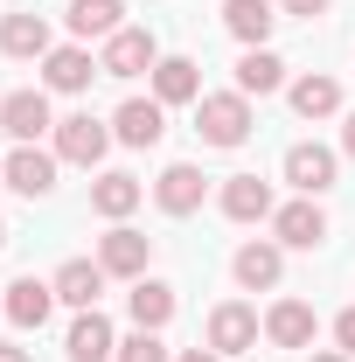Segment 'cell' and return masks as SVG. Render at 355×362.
I'll return each mask as SVG.
<instances>
[{
  "mask_svg": "<svg viewBox=\"0 0 355 362\" xmlns=\"http://www.w3.org/2000/svg\"><path fill=\"white\" fill-rule=\"evenodd\" d=\"M334 341H342V356H355V307L334 314Z\"/></svg>",
  "mask_w": 355,
  "mask_h": 362,
  "instance_id": "83f0119b",
  "label": "cell"
},
{
  "mask_svg": "<svg viewBox=\"0 0 355 362\" xmlns=\"http://www.w3.org/2000/svg\"><path fill=\"white\" fill-rule=\"evenodd\" d=\"M272 237H279L286 251H313V244H327V209H320V195L279 202V209H272Z\"/></svg>",
  "mask_w": 355,
  "mask_h": 362,
  "instance_id": "277c9868",
  "label": "cell"
},
{
  "mask_svg": "<svg viewBox=\"0 0 355 362\" xmlns=\"http://www.w3.org/2000/svg\"><path fill=\"white\" fill-rule=\"evenodd\" d=\"M112 139H119V146H139V153L161 146V139H168V105H161V98H126V105L112 112Z\"/></svg>",
  "mask_w": 355,
  "mask_h": 362,
  "instance_id": "9c48e42d",
  "label": "cell"
},
{
  "mask_svg": "<svg viewBox=\"0 0 355 362\" xmlns=\"http://www.w3.org/2000/svg\"><path fill=\"white\" fill-rule=\"evenodd\" d=\"M91 77H105V63H98L84 42H63V49H49V56H42V90L77 98V90H91Z\"/></svg>",
  "mask_w": 355,
  "mask_h": 362,
  "instance_id": "30bf717a",
  "label": "cell"
},
{
  "mask_svg": "<svg viewBox=\"0 0 355 362\" xmlns=\"http://www.w3.org/2000/svg\"><path fill=\"white\" fill-rule=\"evenodd\" d=\"M342 175V153L334 146H320V139H293L286 146V181L300 188V195H327Z\"/></svg>",
  "mask_w": 355,
  "mask_h": 362,
  "instance_id": "3957f363",
  "label": "cell"
},
{
  "mask_svg": "<svg viewBox=\"0 0 355 362\" xmlns=\"http://www.w3.org/2000/svg\"><path fill=\"white\" fill-rule=\"evenodd\" d=\"M105 279H112V272L98 265V258H63L49 286H56V300H63V307H77V314H84V307H98V293H105Z\"/></svg>",
  "mask_w": 355,
  "mask_h": 362,
  "instance_id": "2e32d148",
  "label": "cell"
},
{
  "mask_svg": "<svg viewBox=\"0 0 355 362\" xmlns=\"http://www.w3.org/2000/svg\"><path fill=\"white\" fill-rule=\"evenodd\" d=\"M230 279H237L244 293H272V286L286 279V244H279V237H251V244H237Z\"/></svg>",
  "mask_w": 355,
  "mask_h": 362,
  "instance_id": "8992f818",
  "label": "cell"
},
{
  "mask_svg": "<svg viewBox=\"0 0 355 362\" xmlns=\"http://www.w3.org/2000/svg\"><path fill=\"white\" fill-rule=\"evenodd\" d=\"M202 195H209V181H202L195 160H175V168H161V181H153V202H161L168 216H195Z\"/></svg>",
  "mask_w": 355,
  "mask_h": 362,
  "instance_id": "4fadbf2b",
  "label": "cell"
},
{
  "mask_svg": "<svg viewBox=\"0 0 355 362\" xmlns=\"http://www.w3.org/2000/svg\"><path fill=\"white\" fill-rule=\"evenodd\" d=\"M0 133L14 139V146H35L42 133H56L49 90H7V98H0Z\"/></svg>",
  "mask_w": 355,
  "mask_h": 362,
  "instance_id": "52a82bcc",
  "label": "cell"
},
{
  "mask_svg": "<svg viewBox=\"0 0 355 362\" xmlns=\"http://www.w3.org/2000/svg\"><path fill=\"white\" fill-rule=\"evenodd\" d=\"M272 0H223V28L237 35L244 49H265V35H272Z\"/></svg>",
  "mask_w": 355,
  "mask_h": 362,
  "instance_id": "cb8c5ba5",
  "label": "cell"
},
{
  "mask_svg": "<svg viewBox=\"0 0 355 362\" xmlns=\"http://www.w3.org/2000/svg\"><path fill=\"white\" fill-rule=\"evenodd\" d=\"M139 202H146V188H139L126 168H112V175H98V181H91V209H98L105 223H126Z\"/></svg>",
  "mask_w": 355,
  "mask_h": 362,
  "instance_id": "ffe728a7",
  "label": "cell"
},
{
  "mask_svg": "<svg viewBox=\"0 0 355 362\" xmlns=\"http://www.w3.org/2000/svg\"><path fill=\"white\" fill-rule=\"evenodd\" d=\"M175 307H181V300H175V286H168V279H133V293H126L133 327H153V334L175 320Z\"/></svg>",
  "mask_w": 355,
  "mask_h": 362,
  "instance_id": "7402d4cb",
  "label": "cell"
},
{
  "mask_svg": "<svg viewBox=\"0 0 355 362\" xmlns=\"http://www.w3.org/2000/svg\"><path fill=\"white\" fill-rule=\"evenodd\" d=\"M49 307H56V286H49V279H35V272H21V279L0 293V314L14 320V327H42Z\"/></svg>",
  "mask_w": 355,
  "mask_h": 362,
  "instance_id": "9a60e30c",
  "label": "cell"
},
{
  "mask_svg": "<svg viewBox=\"0 0 355 362\" xmlns=\"http://www.w3.org/2000/svg\"><path fill=\"white\" fill-rule=\"evenodd\" d=\"M258 334H265V320H258V307H244V300H223L216 314H209V349H216V356L258 349Z\"/></svg>",
  "mask_w": 355,
  "mask_h": 362,
  "instance_id": "8fae6325",
  "label": "cell"
},
{
  "mask_svg": "<svg viewBox=\"0 0 355 362\" xmlns=\"http://www.w3.org/2000/svg\"><path fill=\"white\" fill-rule=\"evenodd\" d=\"M0 244H7V216H0Z\"/></svg>",
  "mask_w": 355,
  "mask_h": 362,
  "instance_id": "836d02e7",
  "label": "cell"
},
{
  "mask_svg": "<svg viewBox=\"0 0 355 362\" xmlns=\"http://www.w3.org/2000/svg\"><path fill=\"white\" fill-rule=\"evenodd\" d=\"M342 153L355 160V112H349V126H342Z\"/></svg>",
  "mask_w": 355,
  "mask_h": 362,
  "instance_id": "1f68e13d",
  "label": "cell"
},
{
  "mask_svg": "<svg viewBox=\"0 0 355 362\" xmlns=\"http://www.w3.org/2000/svg\"><path fill=\"white\" fill-rule=\"evenodd\" d=\"M98 265L112 272V279H146V265H153V237L133 223H112L105 237H98Z\"/></svg>",
  "mask_w": 355,
  "mask_h": 362,
  "instance_id": "5b68a950",
  "label": "cell"
},
{
  "mask_svg": "<svg viewBox=\"0 0 355 362\" xmlns=\"http://www.w3.org/2000/svg\"><path fill=\"white\" fill-rule=\"evenodd\" d=\"M313 334H320V320H313L307 300H272L265 307V341L272 349H307Z\"/></svg>",
  "mask_w": 355,
  "mask_h": 362,
  "instance_id": "e0dca14e",
  "label": "cell"
},
{
  "mask_svg": "<svg viewBox=\"0 0 355 362\" xmlns=\"http://www.w3.org/2000/svg\"><path fill=\"white\" fill-rule=\"evenodd\" d=\"M112 362H168V341L153 334V327H133L126 341H119V356Z\"/></svg>",
  "mask_w": 355,
  "mask_h": 362,
  "instance_id": "4316f807",
  "label": "cell"
},
{
  "mask_svg": "<svg viewBox=\"0 0 355 362\" xmlns=\"http://www.w3.org/2000/svg\"><path fill=\"white\" fill-rule=\"evenodd\" d=\"M63 21H70V35H77V42H91V35H98V42H112V35L126 28V0H70V14H63Z\"/></svg>",
  "mask_w": 355,
  "mask_h": 362,
  "instance_id": "603a6c76",
  "label": "cell"
},
{
  "mask_svg": "<svg viewBox=\"0 0 355 362\" xmlns=\"http://www.w3.org/2000/svg\"><path fill=\"white\" fill-rule=\"evenodd\" d=\"M286 98H293V112H300V119H334V112H342V84H334V77H293V84H286Z\"/></svg>",
  "mask_w": 355,
  "mask_h": 362,
  "instance_id": "484cf974",
  "label": "cell"
},
{
  "mask_svg": "<svg viewBox=\"0 0 355 362\" xmlns=\"http://www.w3.org/2000/svg\"><path fill=\"white\" fill-rule=\"evenodd\" d=\"M237 90H244V98H272V90H286V63H279L272 49H244V56H237Z\"/></svg>",
  "mask_w": 355,
  "mask_h": 362,
  "instance_id": "d4e9b609",
  "label": "cell"
},
{
  "mask_svg": "<svg viewBox=\"0 0 355 362\" xmlns=\"http://www.w3.org/2000/svg\"><path fill=\"white\" fill-rule=\"evenodd\" d=\"M0 181H7L14 195L42 202L49 188H56V153H42V146H14V153L0 160Z\"/></svg>",
  "mask_w": 355,
  "mask_h": 362,
  "instance_id": "7c38bea8",
  "label": "cell"
},
{
  "mask_svg": "<svg viewBox=\"0 0 355 362\" xmlns=\"http://www.w3.org/2000/svg\"><path fill=\"white\" fill-rule=\"evenodd\" d=\"M0 49H7V56H21V63H28V56L42 63L56 42H49V21H42V14H35V7H21V14H0Z\"/></svg>",
  "mask_w": 355,
  "mask_h": 362,
  "instance_id": "44dd1931",
  "label": "cell"
},
{
  "mask_svg": "<svg viewBox=\"0 0 355 362\" xmlns=\"http://www.w3.org/2000/svg\"><path fill=\"white\" fill-rule=\"evenodd\" d=\"M56 146H49V153H56V160H70V168H98V160H105V153H112V126H105V119H91V112H70V119H56Z\"/></svg>",
  "mask_w": 355,
  "mask_h": 362,
  "instance_id": "7a4b0ae2",
  "label": "cell"
},
{
  "mask_svg": "<svg viewBox=\"0 0 355 362\" xmlns=\"http://www.w3.org/2000/svg\"><path fill=\"white\" fill-rule=\"evenodd\" d=\"M63 356H70V362H112V356H119L112 320L98 314V307H84V314L70 320V334H63Z\"/></svg>",
  "mask_w": 355,
  "mask_h": 362,
  "instance_id": "5bb4252c",
  "label": "cell"
},
{
  "mask_svg": "<svg viewBox=\"0 0 355 362\" xmlns=\"http://www.w3.org/2000/svg\"><path fill=\"white\" fill-rule=\"evenodd\" d=\"M0 362H35L28 349H14V341H0Z\"/></svg>",
  "mask_w": 355,
  "mask_h": 362,
  "instance_id": "4dcf8cb0",
  "label": "cell"
},
{
  "mask_svg": "<svg viewBox=\"0 0 355 362\" xmlns=\"http://www.w3.org/2000/svg\"><path fill=\"white\" fill-rule=\"evenodd\" d=\"M153 98L161 105H202V63L195 56H161L153 63Z\"/></svg>",
  "mask_w": 355,
  "mask_h": 362,
  "instance_id": "d6986e66",
  "label": "cell"
},
{
  "mask_svg": "<svg viewBox=\"0 0 355 362\" xmlns=\"http://www.w3.org/2000/svg\"><path fill=\"white\" fill-rule=\"evenodd\" d=\"M175 362H223V356H216V349H181Z\"/></svg>",
  "mask_w": 355,
  "mask_h": 362,
  "instance_id": "f546056e",
  "label": "cell"
},
{
  "mask_svg": "<svg viewBox=\"0 0 355 362\" xmlns=\"http://www.w3.org/2000/svg\"><path fill=\"white\" fill-rule=\"evenodd\" d=\"M251 98L244 90H202V105H195V133H202V146H244L251 139Z\"/></svg>",
  "mask_w": 355,
  "mask_h": 362,
  "instance_id": "6da1fadb",
  "label": "cell"
},
{
  "mask_svg": "<svg viewBox=\"0 0 355 362\" xmlns=\"http://www.w3.org/2000/svg\"><path fill=\"white\" fill-rule=\"evenodd\" d=\"M307 362H355V356H342V349H320V356H307Z\"/></svg>",
  "mask_w": 355,
  "mask_h": 362,
  "instance_id": "d6a6232c",
  "label": "cell"
},
{
  "mask_svg": "<svg viewBox=\"0 0 355 362\" xmlns=\"http://www.w3.org/2000/svg\"><path fill=\"white\" fill-rule=\"evenodd\" d=\"M272 181H258V175H230L223 181V216L230 223H272Z\"/></svg>",
  "mask_w": 355,
  "mask_h": 362,
  "instance_id": "ac0fdd59",
  "label": "cell"
},
{
  "mask_svg": "<svg viewBox=\"0 0 355 362\" xmlns=\"http://www.w3.org/2000/svg\"><path fill=\"white\" fill-rule=\"evenodd\" d=\"M98 63H105V77H153L161 42H153V28H119L112 42L98 49Z\"/></svg>",
  "mask_w": 355,
  "mask_h": 362,
  "instance_id": "ba28073f",
  "label": "cell"
},
{
  "mask_svg": "<svg viewBox=\"0 0 355 362\" xmlns=\"http://www.w3.org/2000/svg\"><path fill=\"white\" fill-rule=\"evenodd\" d=\"M279 7H286V14H300V21H313V14H327L334 0H279Z\"/></svg>",
  "mask_w": 355,
  "mask_h": 362,
  "instance_id": "f1b7e54d",
  "label": "cell"
}]
</instances>
